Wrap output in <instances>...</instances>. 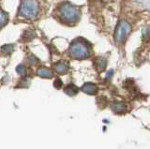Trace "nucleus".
<instances>
[{
    "mask_svg": "<svg viewBox=\"0 0 150 149\" xmlns=\"http://www.w3.org/2000/svg\"><path fill=\"white\" fill-rule=\"evenodd\" d=\"M8 22V16L2 10H0V28L3 27Z\"/></svg>",
    "mask_w": 150,
    "mask_h": 149,
    "instance_id": "0eeeda50",
    "label": "nucleus"
},
{
    "mask_svg": "<svg viewBox=\"0 0 150 149\" xmlns=\"http://www.w3.org/2000/svg\"><path fill=\"white\" fill-rule=\"evenodd\" d=\"M83 92L92 94V93H94V91H95V87H94V85H86L83 87Z\"/></svg>",
    "mask_w": 150,
    "mask_h": 149,
    "instance_id": "1a4fd4ad",
    "label": "nucleus"
},
{
    "mask_svg": "<svg viewBox=\"0 0 150 149\" xmlns=\"http://www.w3.org/2000/svg\"><path fill=\"white\" fill-rule=\"evenodd\" d=\"M130 32V25L128 22L121 21L118 23L115 30V39L119 42H123Z\"/></svg>",
    "mask_w": 150,
    "mask_h": 149,
    "instance_id": "20e7f679",
    "label": "nucleus"
},
{
    "mask_svg": "<svg viewBox=\"0 0 150 149\" xmlns=\"http://www.w3.org/2000/svg\"><path fill=\"white\" fill-rule=\"evenodd\" d=\"M1 52L4 53V54H11V53L13 52V46H12V45H9V44H8V45H4L3 47L1 48Z\"/></svg>",
    "mask_w": 150,
    "mask_h": 149,
    "instance_id": "6e6552de",
    "label": "nucleus"
},
{
    "mask_svg": "<svg viewBox=\"0 0 150 149\" xmlns=\"http://www.w3.org/2000/svg\"><path fill=\"white\" fill-rule=\"evenodd\" d=\"M38 75L40 77H43V78H50V77H52V72L48 68H41L38 71Z\"/></svg>",
    "mask_w": 150,
    "mask_h": 149,
    "instance_id": "423d86ee",
    "label": "nucleus"
},
{
    "mask_svg": "<svg viewBox=\"0 0 150 149\" xmlns=\"http://www.w3.org/2000/svg\"><path fill=\"white\" fill-rule=\"evenodd\" d=\"M69 53L74 58L82 59L87 57L90 52H89V48L86 44L81 42V41H76L70 46Z\"/></svg>",
    "mask_w": 150,
    "mask_h": 149,
    "instance_id": "7ed1b4c3",
    "label": "nucleus"
},
{
    "mask_svg": "<svg viewBox=\"0 0 150 149\" xmlns=\"http://www.w3.org/2000/svg\"><path fill=\"white\" fill-rule=\"evenodd\" d=\"M39 8L37 0H23L19 8V15L26 19H33L38 15Z\"/></svg>",
    "mask_w": 150,
    "mask_h": 149,
    "instance_id": "f257e3e1",
    "label": "nucleus"
},
{
    "mask_svg": "<svg viewBox=\"0 0 150 149\" xmlns=\"http://www.w3.org/2000/svg\"><path fill=\"white\" fill-rule=\"evenodd\" d=\"M16 71L19 74H21V75L25 74V66H23V65H19V66L16 68Z\"/></svg>",
    "mask_w": 150,
    "mask_h": 149,
    "instance_id": "9d476101",
    "label": "nucleus"
},
{
    "mask_svg": "<svg viewBox=\"0 0 150 149\" xmlns=\"http://www.w3.org/2000/svg\"><path fill=\"white\" fill-rule=\"evenodd\" d=\"M54 69L58 73H65L68 71V65L64 62H59L54 65Z\"/></svg>",
    "mask_w": 150,
    "mask_h": 149,
    "instance_id": "39448f33",
    "label": "nucleus"
},
{
    "mask_svg": "<svg viewBox=\"0 0 150 149\" xmlns=\"http://www.w3.org/2000/svg\"><path fill=\"white\" fill-rule=\"evenodd\" d=\"M59 15L66 23H75L80 17V11L69 3H65L59 8Z\"/></svg>",
    "mask_w": 150,
    "mask_h": 149,
    "instance_id": "f03ea898",
    "label": "nucleus"
}]
</instances>
